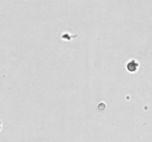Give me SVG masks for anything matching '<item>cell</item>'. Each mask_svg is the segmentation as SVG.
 <instances>
[{
    "label": "cell",
    "instance_id": "6da1fadb",
    "mask_svg": "<svg viewBox=\"0 0 152 142\" xmlns=\"http://www.w3.org/2000/svg\"><path fill=\"white\" fill-rule=\"evenodd\" d=\"M138 66H139V64L135 59H131V61H128V63L127 64V68L130 72L136 71Z\"/></svg>",
    "mask_w": 152,
    "mask_h": 142
}]
</instances>
